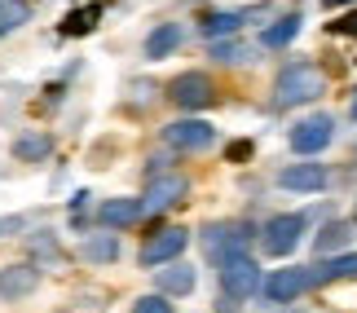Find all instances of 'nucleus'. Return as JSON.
Instances as JSON below:
<instances>
[{"label": "nucleus", "instance_id": "16", "mask_svg": "<svg viewBox=\"0 0 357 313\" xmlns=\"http://www.w3.org/2000/svg\"><path fill=\"white\" fill-rule=\"evenodd\" d=\"M49 151H53L49 132H22V137L13 142V159H22V163H45Z\"/></svg>", "mask_w": 357, "mask_h": 313}, {"label": "nucleus", "instance_id": "6", "mask_svg": "<svg viewBox=\"0 0 357 313\" xmlns=\"http://www.w3.org/2000/svg\"><path fill=\"white\" fill-rule=\"evenodd\" d=\"M331 137H335V119L331 115H309L291 128V151L296 155H318V151L331 146Z\"/></svg>", "mask_w": 357, "mask_h": 313}, {"label": "nucleus", "instance_id": "14", "mask_svg": "<svg viewBox=\"0 0 357 313\" xmlns=\"http://www.w3.org/2000/svg\"><path fill=\"white\" fill-rule=\"evenodd\" d=\"M155 282H159L163 296H190L195 291V269L181 265V261H168V265L155 269Z\"/></svg>", "mask_w": 357, "mask_h": 313}, {"label": "nucleus", "instance_id": "25", "mask_svg": "<svg viewBox=\"0 0 357 313\" xmlns=\"http://www.w3.org/2000/svg\"><path fill=\"white\" fill-rule=\"evenodd\" d=\"M132 313H172V305H168V296H163V291H155V296L132 300Z\"/></svg>", "mask_w": 357, "mask_h": 313}, {"label": "nucleus", "instance_id": "4", "mask_svg": "<svg viewBox=\"0 0 357 313\" xmlns=\"http://www.w3.org/2000/svg\"><path fill=\"white\" fill-rule=\"evenodd\" d=\"M185 243H190V229H181V225H168V229H155L146 243H142V261L146 269H159V265H168V261H176V256L185 252Z\"/></svg>", "mask_w": 357, "mask_h": 313}, {"label": "nucleus", "instance_id": "9", "mask_svg": "<svg viewBox=\"0 0 357 313\" xmlns=\"http://www.w3.org/2000/svg\"><path fill=\"white\" fill-rule=\"evenodd\" d=\"M247 234H252V229H247L243 221H221V225H208V229H203V252H208L212 261L221 265L225 256H234V252H243V243H247Z\"/></svg>", "mask_w": 357, "mask_h": 313}, {"label": "nucleus", "instance_id": "13", "mask_svg": "<svg viewBox=\"0 0 357 313\" xmlns=\"http://www.w3.org/2000/svg\"><path fill=\"white\" fill-rule=\"evenodd\" d=\"M142 199H106L102 208H98V221L106 225V229H128V225H137L142 221Z\"/></svg>", "mask_w": 357, "mask_h": 313}, {"label": "nucleus", "instance_id": "19", "mask_svg": "<svg viewBox=\"0 0 357 313\" xmlns=\"http://www.w3.org/2000/svg\"><path fill=\"white\" fill-rule=\"evenodd\" d=\"M296 31H300V18H296V13H282L278 22L265 26V49H287L296 40Z\"/></svg>", "mask_w": 357, "mask_h": 313}, {"label": "nucleus", "instance_id": "3", "mask_svg": "<svg viewBox=\"0 0 357 313\" xmlns=\"http://www.w3.org/2000/svg\"><path fill=\"white\" fill-rule=\"evenodd\" d=\"M221 287H225L229 300H247L252 291H260V269H256L252 256H243V252L225 256L221 261Z\"/></svg>", "mask_w": 357, "mask_h": 313}, {"label": "nucleus", "instance_id": "11", "mask_svg": "<svg viewBox=\"0 0 357 313\" xmlns=\"http://www.w3.org/2000/svg\"><path fill=\"white\" fill-rule=\"evenodd\" d=\"M309 274V287H322V282H353L357 278V252H344V256H331V261H318L305 269Z\"/></svg>", "mask_w": 357, "mask_h": 313}, {"label": "nucleus", "instance_id": "1", "mask_svg": "<svg viewBox=\"0 0 357 313\" xmlns=\"http://www.w3.org/2000/svg\"><path fill=\"white\" fill-rule=\"evenodd\" d=\"M326 93V79L313 62H291L282 66V75L273 79V106L278 111H291V106H305L313 98H322Z\"/></svg>", "mask_w": 357, "mask_h": 313}, {"label": "nucleus", "instance_id": "28", "mask_svg": "<svg viewBox=\"0 0 357 313\" xmlns=\"http://www.w3.org/2000/svg\"><path fill=\"white\" fill-rule=\"evenodd\" d=\"M353 119H357V98H353Z\"/></svg>", "mask_w": 357, "mask_h": 313}, {"label": "nucleus", "instance_id": "26", "mask_svg": "<svg viewBox=\"0 0 357 313\" xmlns=\"http://www.w3.org/2000/svg\"><path fill=\"white\" fill-rule=\"evenodd\" d=\"M326 5H353V0H326Z\"/></svg>", "mask_w": 357, "mask_h": 313}, {"label": "nucleus", "instance_id": "12", "mask_svg": "<svg viewBox=\"0 0 357 313\" xmlns=\"http://www.w3.org/2000/svg\"><path fill=\"white\" fill-rule=\"evenodd\" d=\"M278 185L296 190V194H313V190L326 185V168H322V163H291V168L278 172Z\"/></svg>", "mask_w": 357, "mask_h": 313}, {"label": "nucleus", "instance_id": "15", "mask_svg": "<svg viewBox=\"0 0 357 313\" xmlns=\"http://www.w3.org/2000/svg\"><path fill=\"white\" fill-rule=\"evenodd\" d=\"M36 282H40V269H36V265H9L5 274H0V296H9V300L31 296Z\"/></svg>", "mask_w": 357, "mask_h": 313}, {"label": "nucleus", "instance_id": "2", "mask_svg": "<svg viewBox=\"0 0 357 313\" xmlns=\"http://www.w3.org/2000/svg\"><path fill=\"white\" fill-rule=\"evenodd\" d=\"M305 216L300 212H282V216H269V225L260 229V247H265L269 256H287L296 252V243L305 238Z\"/></svg>", "mask_w": 357, "mask_h": 313}, {"label": "nucleus", "instance_id": "23", "mask_svg": "<svg viewBox=\"0 0 357 313\" xmlns=\"http://www.w3.org/2000/svg\"><path fill=\"white\" fill-rule=\"evenodd\" d=\"M98 18H102V5H89V9H75L71 18L62 22V31L66 36H84V31H93L98 26Z\"/></svg>", "mask_w": 357, "mask_h": 313}, {"label": "nucleus", "instance_id": "22", "mask_svg": "<svg viewBox=\"0 0 357 313\" xmlns=\"http://www.w3.org/2000/svg\"><path fill=\"white\" fill-rule=\"evenodd\" d=\"M36 13L31 0H0V36H9L13 26H22Z\"/></svg>", "mask_w": 357, "mask_h": 313}, {"label": "nucleus", "instance_id": "18", "mask_svg": "<svg viewBox=\"0 0 357 313\" xmlns=\"http://www.w3.org/2000/svg\"><path fill=\"white\" fill-rule=\"evenodd\" d=\"M79 256H84V261H93V265H111L115 256H119V243H115V234H93V238H84Z\"/></svg>", "mask_w": 357, "mask_h": 313}, {"label": "nucleus", "instance_id": "21", "mask_svg": "<svg viewBox=\"0 0 357 313\" xmlns=\"http://www.w3.org/2000/svg\"><path fill=\"white\" fill-rule=\"evenodd\" d=\"M243 18L247 13L243 9H234V13H208L199 26H203V36H212V40H221V36H234L238 26H243Z\"/></svg>", "mask_w": 357, "mask_h": 313}, {"label": "nucleus", "instance_id": "20", "mask_svg": "<svg viewBox=\"0 0 357 313\" xmlns=\"http://www.w3.org/2000/svg\"><path fill=\"white\" fill-rule=\"evenodd\" d=\"M349 238H353V221H331V225H322V234H318V252L331 256L340 247H349Z\"/></svg>", "mask_w": 357, "mask_h": 313}, {"label": "nucleus", "instance_id": "27", "mask_svg": "<svg viewBox=\"0 0 357 313\" xmlns=\"http://www.w3.org/2000/svg\"><path fill=\"white\" fill-rule=\"evenodd\" d=\"M353 225H357V199H353Z\"/></svg>", "mask_w": 357, "mask_h": 313}, {"label": "nucleus", "instance_id": "7", "mask_svg": "<svg viewBox=\"0 0 357 313\" xmlns=\"http://www.w3.org/2000/svg\"><path fill=\"white\" fill-rule=\"evenodd\" d=\"M190 194V181L181 172H163V176H150V185H146V194H142V208L146 212H168L176 208Z\"/></svg>", "mask_w": 357, "mask_h": 313}, {"label": "nucleus", "instance_id": "8", "mask_svg": "<svg viewBox=\"0 0 357 313\" xmlns=\"http://www.w3.org/2000/svg\"><path fill=\"white\" fill-rule=\"evenodd\" d=\"M163 142L172 146V151H208V146L216 142V128L208 124V119H176V124L163 128Z\"/></svg>", "mask_w": 357, "mask_h": 313}, {"label": "nucleus", "instance_id": "24", "mask_svg": "<svg viewBox=\"0 0 357 313\" xmlns=\"http://www.w3.org/2000/svg\"><path fill=\"white\" fill-rule=\"evenodd\" d=\"M212 58L216 62H247V45H238V40H212Z\"/></svg>", "mask_w": 357, "mask_h": 313}, {"label": "nucleus", "instance_id": "10", "mask_svg": "<svg viewBox=\"0 0 357 313\" xmlns=\"http://www.w3.org/2000/svg\"><path fill=\"white\" fill-rule=\"evenodd\" d=\"M305 287H309L305 269H273V274L260 282V291H265L269 305H291L296 296H305Z\"/></svg>", "mask_w": 357, "mask_h": 313}, {"label": "nucleus", "instance_id": "17", "mask_svg": "<svg viewBox=\"0 0 357 313\" xmlns=\"http://www.w3.org/2000/svg\"><path fill=\"white\" fill-rule=\"evenodd\" d=\"M176 45H181V26L163 22V26H155V31L146 36V58H168Z\"/></svg>", "mask_w": 357, "mask_h": 313}, {"label": "nucleus", "instance_id": "5", "mask_svg": "<svg viewBox=\"0 0 357 313\" xmlns=\"http://www.w3.org/2000/svg\"><path fill=\"white\" fill-rule=\"evenodd\" d=\"M168 102H176L181 111H203V106L216 102V89H212V79L203 71H185V75H176L168 84Z\"/></svg>", "mask_w": 357, "mask_h": 313}]
</instances>
